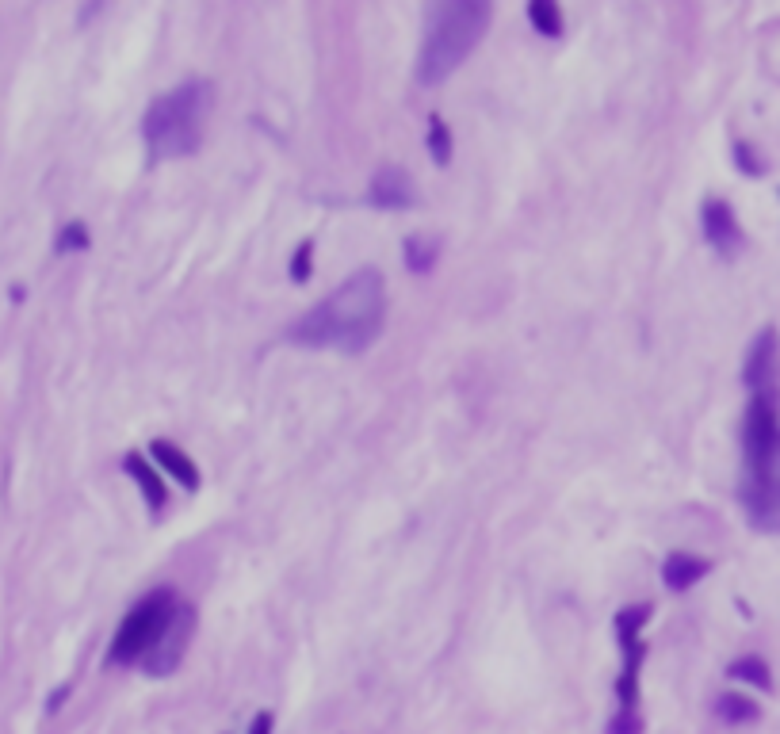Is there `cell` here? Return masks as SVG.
I'll use <instances>...</instances> for the list:
<instances>
[{
	"label": "cell",
	"instance_id": "19",
	"mask_svg": "<svg viewBox=\"0 0 780 734\" xmlns=\"http://www.w3.org/2000/svg\"><path fill=\"white\" fill-rule=\"evenodd\" d=\"M310 257H314V245H310V241H303V245H299V253L291 257V280H295V283L310 280Z\"/></svg>",
	"mask_w": 780,
	"mask_h": 734
},
{
	"label": "cell",
	"instance_id": "4",
	"mask_svg": "<svg viewBox=\"0 0 780 734\" xmlns=\"http://www.w3.org/2000/svg\"><path fill=\"white\" fill-rule=\"evenodd\" d=\"M180 605H184V597L176 589H153V593H146L123 616L119 631L111 635V647L104 662L108 666H138L153 650V643L165 635V627H169V620L176 616Z\"/></svg>",
	"mask_w": 780,
	"mask_h": 734
},
{
	"label": "cell",
	"instance_id": "8",
	"mask_svg": "<svg viewBox=\"0 0 780 734\" xmlns=\"http://www.w3.org/2000/svg\"><path fill=\"white\" fill-rule=\"evenodd\" d=\"M368 203L375 211H410V207H417V188H413L410 173L402 165H383L371 176Z\"/></svg>",
	"mask_w": 780,
	"mask_h": 734
},
{
	"label": "cell",
	"instance_id": "7",
	"mask_svg": "<svg viewBox=\"0 0 780 734\" xmlns=\"http://www.w3.org/2000/svg\"><path fill=\"white\" fill-rule=\"evenodd\" d=\"M742 383L750 387V394H758V390H777V383H780L777 329H761L758 337H754V345L746 352V364H742Z\"/></svg>",
	"mask_w": 780,
	"mask_h": 734
},
{
	"label": "cell",
	"instance_id": "18",
	"mask_svg": "<svg viewBox=\"0 0 780 734\" xmlns=\"http://www.w3.org/2000/svg\"><path fill=\"white\" fill-rule=\"evenodd\" d=\"M54 249H58V253H81V249H88L85 222H69V226H62V234H58V241H54Z\"/></svg>",
	"mask_w": 780,
	"mask_h": 734
},
{
	"label": "cell",
	"instance_id": "6",
	"mask_svg": "<svg viewBox=\"0 0 780 734\" xmlns=\"http://www.w3.org/2000/svg\"><path fill=\"white\" fill-rule=\"evenodd\" d=\"M195 635V608L184 601V605L176 608V616L169 620L165 627V635L153 643V650L138 662V670L146 673V677H169L176 673V666L184 662V654H188V643H192Z\"/></svg>",
	"mask_w": 780,
	"mask_h": 734
},
{
	"label": "cell",
	"instance_id": "5",
	"mask_svg": "<svg viewBox=\"0 0 780 734\" xmlns=\"http://www.w3.org/2000/svg\"><path fill=\"white\" fill-rule=\"evenodd\" d=\"M738 497H742V509H746L754 528L780 536V455L761 463V467H750L742 475Z\"/></svg>",
	"mask_w": 780,
	"mask_h": 734
},
{
	"label": "cell",
	"instance_id": "1",
	"mask_svg": "<svg viewBox=\"0 0 780 734\" xmlns=\"http://www.w3.org/2000/svg\"><path fill=\"white\" fill-rule=\"evenodd\" d=\"M387 325V283L379 268L352 272L329 299L310 306L299 322H291L287 337L303 348H333V352H368Z\"/></svg>",
	"mask_w": 780,
	"mask_h": 734
},
{
	"label": "cell",
	"instance_id": "2",
	"mask_svg": "<svg viewBox=\"0 0 780 734\" xmlns=\"http://www.w3.org/2000/svg\"><path fill=\"white\" fill-rule=\"evenodd\" d=\"M494 0H429L425 8V35L417 50V81L440 85L459 65L471 58L490 27Z\"/></svg>",
	"mask_w": 780,
	"mask_h": 734
},
{
	"label": "cell",
	"instance_id": "13",
	"mask_svg": "<svg viewBox=\"0 0 780 734\" xmlns=\"http://www.w3.org/2000/svg\"><path fill=\"white\" fill-rule=\"evenodd\" d=\"M715 715L723 719V723H731V727H746V723H758L761 719V708L750 700V696H738V692H723L719 700H715Z\"/></svg>",
	"mask_w": 780,
	"mask_h": 734
},
{
	"label": "cell",
	"instance_id": "15",
	"mask_svg": "<svg viewBox=\"0 0 780 734\" xmlns=\"http://www.w3.org/2000/svg\"><path fill=\"white\" fill-rule=\"evenodd\" d=\"M727 677H735V681H746V685H754V689H761V692L773 689V673H769L765 658H758V654L735 658V662L727 666Z\"/></svg>",
	"mask_w": 780,
	"mask_h": 734
},
{
	"label": "cell",
	"instance_id": "3",
	"mask_svg": "<svg viewBox=\"0 0 780 734\" xmlns=\"http://www.w3.org/2000/svg\"><path fill=\"white\" fill-rule=\"evenodd\" d=\"M211 104H215V92L207 81H184V85L161 92L142 115V142H146L153 161L199 153Z\"/></svg>",
	"mask_w": 780,
	"mask_h": 734
},
{
	"label": "cell",
	"instance_id": "14",
	"mask_svg": "<svg viewBox=\"0 0 780 734\" xmlns=\"http://www.w3.org/2000/svg\"><path fill=\"white\" fill-rule=\"evenodd\" d=\"M528 23L547 35V39H559L563 35V8H559V0H528Z\"/></svg>",
	"mask_w": 780,
	"mask_h": 734
},
{
	"label": "cell",
	"instance_id": "20",
	"mask_svg": "<svg viewBox=\"0 0 780 734\" xmlns=\"http://www.w3.org/2000/svg\"><path fill=\"white\" fill-rule=\"evenodd\" d=\"M605 734H639V715L635 712H616L608 719Z\"/></svg>",
	"mask_w": 780,
	"mask_h": 734
},
{
	"label": "cell",
	"instance_id": "9",
	"mask_svg": "<svg viewBox=\"0 0 780 734\" xmlns=\"http://www.w3.org/2000/svg\"><path fill=\"white\" fill-rule=\"evenodd\" d=\"M700 226H704V238H708V245H712L719 257H735L738 249H742V226H738L731 203L708 199L700 207Z\"/></svg>",
	"mask_w": 780,
	"mask_h": 734
},
{
	"label": "cell",
	"instance_id": "11",
	"mask_svg": "<svg viewBox=\"0 0 780 734\" xmlns=\"http://www.w3.org/2000/svg\"><path fill=\"white\" fill-rule=\"evenodd\" d=\"M708 570H712V562L708 559H696L689 551H673V555H666V562H662V582L670 585L673 593H685V589H693Z\"/></svg>",
	"mask_w": 780,
	"mask_h": 734
},
{
	"label": "cell",
	"instance_id": "22",
	"mask_svg": "<svg viewBox=\"0 0 780 734\" xmlns=\"http://www.w3.org/2000/svg\"><path fill=\"white\" fill-rule=\"evenodd\" d=\"M272 727H276V715H272V712H257L245 734H272Z\"/></svg>",
	"mask_w": 780,
	"mask_h": 734
},
{
	"label": "cell",
	"instance_id": "10",
	"mask_svg": "<svg viewBox=\"0 0 780 734\" xmlns=\"http://www.w3.org/2000/svg\"><path fill=\"white\" fill-rule=\"evenodd\" d=\"M150 459L161 467V471H165V475L176 478V486H180V490H188V494L199 490V467H195V459L184 452V448H176L173 440H153Z\"/></svg>",
	"mask_w": 780,
	"mask_h": 734
},
{
	"label": "cell",
	"instance_id": "16",
	"mask_svg": "<svg viewBox=\"0 0 780 734\" xmlns=\"http://www.w3.org/2000/svg\"><path fill=\"white\" fill-rule=\"evenodd\" d=\"M436 253H440V245L429 238H406V268H410L413 276H429L436 264Z\"/></svg>",
	"mask_w": 780,
	"mask_h": 734
},
{
	"label": "cell",
	"instance_id": "17",
	"mask_svg": "<svg viewBox=\"0 0 780 734\" xmlns=\"http://www.w3.org/2000/svg\"><path fill=\"white\" fill-rule=\"evenodd\" d=\"M429 153H433L436 165L452 161V134H448V123L440 115H429Z\"/></svg>",
	"mask_w": 780,
	"mask_h": 734
},
{
	"label": "cell",
	"instance_id": "12",
	"mask_svg": "<svg viewBox=\"0 0 780 734\" xmlns=\"http://www.w3.org/2000/svg\"><path fill=\"white\" fill-rule=\"evenodd\" d=\"M123 467H127V475L138 482V490H142V497H146L150 513H161V509H165V501H169V490H165V482L157 478V471H153L150 463H146L138 452H130L127 459H123Z\"/></svg>",
	"mask_w": 780,
	"mask_h": 734
},
{
	"label": "cell",
	"instance_id": "21",
	"mask_svg": "<svg viewBox=\"0 0 780 734\" xmlns=\"http://www.w3.org/2000/svg\"><path fill=\"white\" fill-rule=\"evenodd\" d=\"M735 161H738V169H742V173H750V176L761 173V161L754 157V150H750L746 142H738L735 146Z\"/></svg>",
	"mask_w": 780,
	"mask_h": 734
},
{
	"label": "cell",
	"instance_id": "23",
	"mask_svg": "<svg viewBox=\"0 0 780 734\" xmlns=\"http://www.w3.org/2000/svg\"><path fill=\"white\" fill-rule=\"evenodd\" d=\"M65 696H69V685H62V689L54 692V696H50V704H46V708H50V712H54V708H62V700H65Z\"/></svg>",
	"mask_w": 780,
	"mask_h": 734
}]
</instances>
